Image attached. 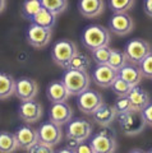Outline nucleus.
Listing matches in <instances>:
<instances>
[{
	"label": "nucleus",
	"instance_id": "obj_22",
	"mask_svg": "<svg viewBox=\"0 0 152 153\" xmlns=\"http://www.w3.org/2000/svg\"><path fill=\"white\" fill-rule=\"evenodd\" d=\"M16 79L5 71H0V100H7L14 94Z\"/></svg>",
	"mask_w": 152,
	"mask_h": 153
},
{
	"label": "nucleus",
	"instance_id": "obj_30",
	"mask_svg": "<svg viewBox=\"0 0 152 153\" xmlns=\"http://www.w3.org/2000/svg\"><path fill=\"white\" fill-rule=\"evenodd\" d=\"M113 13H127L134 7V0H109Z\"/></svg>",
	"mask_w": 152,
	"mask_h": 153
},
{
	"label": "nucleus",
	"instance_id": "obj_33",
	"mask_svg": "<svg viewBox=\"0 0 152 153\" xmlns=\"http://www.w3.org/2000/svg\"><path fill=\"white\" fill-rule=\"evenodd\" d=\"M114 108L116 111V115H120V114H124V112H128L132 110V105H130V101L127 96H123V97H119L114 103Z\"/></svg>",
	"mask_w": 152,
	"mask_h": 153
},
{
	"label": "nucleus",
	"instance_id": "obj_32",
	"mask_svg": "<svg viewBox=\"0 0 152 153\" xmlns=\"http://www.w3.org/2000/svg\"><path fill=\"white\" fill-rule=\"evenodd\" d=\"M138 68H139L141 74L143 78L152 79V52H150L138 64Z\"/></svg>",
	"mask_w": 152,
	"mask_h": 153
},
{
	"label": "nucleus",
	"instance_id": "obj_17",
	"mask_svg": "<svg viewBox=\"0 0 152 153\" xmlns=\"http://www.w3.org/2000/svg\"><path fill=\"white\" fill-rule=\"evenodd\" d=\"M14 134H16V138H17V142H18V147H19L21 149H25V151H28L37 140H39L37 130L30 125L19 126Z\"/></svg>",
	"mask_w": 152,
	"mask_h": 153
},
{
	"label": "nucleus",
	"instance_id": "obj_12",
	"mask_svg": "<svg viewBox=\"0 0 152 153\" xmlns=\"http://www.w3.org/2000/svg\"><path fill=\"white\" fill-rule=\"evenodd\" d=\"M42 115H44V108L41 103L33 100H27L22 101L19 106V117L27 124H33L41 120Z\"/></svg>",
	"mask_w": 152,
	"mask_h": 153
},
{
	"label": "nucleus",
	"instance_id": "obj_8",
	"mask_svg": "<svg viewBox=\"0 0 152 153\" xmlns=\"http://www.w3.org/2000/svg\"><path fill=\"white\" fill-rule=\"evenodd\" d=\"M104 102V98L100 92L93 89H86L82 93L77 94V106L80 112L84 115H92L100 105Z\"/></svg>",
	"mask_w": 152,
	"mask_h": 153
},
{
	"label": "nucleus",
	"instance_id": "obj_27",
	"mask_svg": "<svg viewBox=\"0 0 152 153\" xmlns=\"http://www.w3.org/2000/svg\"><path fill=\"white\" fill-rule=\"evenodd\" d=\"M42 9L41 0H26L22 5V14L27 19H31Z\"/></svg>",
	"mask_w": 152,
	"mask_h": 153
},
{
	"label": "nucleus",
	"instance_id": "obj_7",
	"mask_svg": "<svg viewBox=\"0 0 152 153\" xmlns=\"http://www.w3.org/2000/svg\"><path fill=\"white\" fill-rule=\"evenodd\" d=\"M92 130L93 126L88 120H84V119H73L72 120L70 119L66 123L65 133L68 138H73L78 142H84L91 137Z\"/></svg>",
	"mask_w": 152,
	"mask_h": 153
},
{
	"label": "nucleus",
	"instance_id": "obj_1",
	"mask_svg": "<svg viewBox=\"0 0 152 153\" xmlns=\"http://www.w3.org/2000/svg\"><path fill=\"white\" fill-rule=\"evenodd\" d=\"M80 40H82V44L86 49L92 51L97 47L110 44L111 32L101 25H91L83 30Z\"/></svg>",
	"mask_w": 152,
	"mask_h": 153
},
{
	"label": "nucleus",
	"instance_id": "obj_37",
	"mask_svg": "<svg viewBox=\"0 0 152 153\" xmlns=\"http://www.w3.org/2000/svg\"><path fill=\"white\" fill-rule=\"evenodd\" d=\"M79 143H80V142L73 139V138H68V137H66V147H68L69 149H72L73 152H75V148L78 147Z\"/></svg>",
	"mask_w": 152,
	"mask_h": 153
},
{
	"label": "nucleus",
	"instance_id": "obj_25",
	"mask_svg": "<svg viewBox=\"0 0 152 153\" xmlns=\"http://www.w3.org/2000/svg\"><path fill=\"white\" fill-rule=\"evenodd\" d=\"M16 134L9 131H0V153H10L18 149Z\"/></svg>",
	"mask_w": 152,
	"mask_h": 153
},
{
	"label": "nucleus",
	"instance_id": "obj_40",
	"mask_svg": "<svg viewBox=\"0 0 152 153\" xmlns=\"http://www.w3.org/2000/svg\"><path fill=\"white\" fill-rule=\"evenodd\" d=\"M150 152H151V153H152V149H150Z\"/></svg>",
	"mask_w": 152,
	"mask_h": 153
},
{
	"label": "nucleus",
	"instance_id": "obj_18",
	"mask_svg": "<svg viewBox=\"0 0 152 153\" xmlns=\"http://www.w3.org/2000/svg\"><path fill=\"white\" fill-rule=\"evenodd\" d=\"M46 96H47V98H49L50 102L56 103V102L68 101V98L72 94H70L68 88L65 87L63 80H54V82H51L49 85H47Z\"/></svg>",
	"mask_w": 152,
	"mask_h": 153
},
{
	"label": "nucleus",
	"instance_id": "obj_24",
	"mask_svg": "<svg viewBox=\"0 0 152 153\" xmlns=\"http://www.w3.org/2000/svg\"><path fill=\"white\" fill-rule=\"evenodd\" d=\"M91 66V59L82 52L77 51L75 54L70 57L65 69H75V70H88Z\"/></svg>",
	"mask_w": 152,
	"mask_h": 153
},
{
	"label": "nucleus",
	"instance_id": "obj_28",
	"mask_svg": "<svg viewBox=\"0 0 152 153\" xmlns=\"http://www.w3.org/2000/svg\"><path fill=\"white\" fill-rule=\"evenodd\" d=\"M41 4L44 8L56 16L63 13L68 8V0H41Z\"/></svg>",
	"mask_w": 152,
	"mask_h": 153
},
{
	"label": "nucleus",
	"instance_id": "obj_29",
	"mask_svg": "<svg viewBox=\"0 0 152 153\" xmlns=\"http://www.w3.org/2000/svg\"><path fill=\"white\" fill-rule=\"evenodd\" d=\"M110 88L113 89V92L115 93L118 97H123V96H128V93H129L130 89L133 88V85H130L127 80H124L123 78H120V76L118 75L116 79L113 82Z\"/></svg>",
	"mask_w": 152,
	"mask_h": 153
},
{
	"label": "nucleus",
	"instance_id": "obj_4",
	"mask_svg": "<svg viewBox=\"0 0 152 153\" xmlns=\"http://www.w3.org/2000/svg\"><path fill=\"white\" fill-rule=\"evenodd\" d=\"M92 149L95 153H111L116 151V139L114 130L109 126H102L97 134L92 137L91 142Z\"/></svg>",
	"mask_w": 152,
	"mask_h": 153
},
{
	"label": "nucleus",
	"instance_id": "obj_34",
	"mask_svg": "<svg viewBox=\"0 0 152 153\" xmlns=\"http://www.w3.org/2000/svg\"><path fill=\"white\" fill-rule=\"evenodd\" d=\"M28 152H35V153H53L54 152V148L51 144H47L45 142H41V140H37L35 144H33Z\"/></svg>",
	"mask_w": 152,
	"mask_h": 153
},
{
	"label": "nucleus",
	"instance_id": "obj_38",
	"mask_svg": "<svg viewBox=\"0 0 152 153\" xmlns=\"http://www.w3.org/2000/svg\"><path fill=\"white\" fill-rule=\"evenodd\" d=\"M145 12L147 16L152 18V0H145Z\"/></svg>",
	"mask_w": 152,
	"mask_h": 153
},
{
	"label": "nucleus",
	"instance_id": "obj_14",
	"mask_svg": "<svg viewBox=\"0 0 152 153\" xmlns=\"http://www.w3.org/2000/svg\"><path fill=\"white\" fill-rule=\"evenodd\" d=\"M39 93V84L35 79L23 76L16 80V89L14 94L21 101H27V100H33Z\"/></svg>",
	"mask_w": 152,
	"mask_h": 153
},
{
	"label": "nucleus",
	"instance_id": "obj_36",
	"mask_svg": "<svg viewBox=\"0 0 152 153\" xmlns=\"http://www.w3.org/2000/svg\"><path fill=\"white\" fill-rule=\"evenodd\" d=\"M75 152L77 153H95L91 144H89V143H84V142L79 143L78 147L75 148Z\"/></svg>",
	"mask_w": 152,
	"mask_h": 153
},
{
	"label": "nucleus",
	"instance_id": "obj_31",
	"mask_svg": "<svg viewBox=\"0 0 152 153\" xmlns=\"http://www.w3.org/2000/svg\"><path fill=\"white\" fill-rule=\"evenodd\" d=\"M110 52H111V49L109 47V45L97 47V49L92 50V59L97 65L98 64H107L109 57H110Z\"/></svg>",
	"mask_w": 152,
	"mask_h": 153
},
{
	"label": "nucleus",
	"instance_id": "obj_23",
	"mask_svg": "<svg viewBox=\"0 0 152 153\" xmlns=\"http://www.w3.org/2000/svg\"><path fill=\"white\" fill-rule=\"evenodd\" d=\"M55 22H56V14L51 13L50 10H47V9L44 7H42L41 10L32 18V23H36V25L45 27V28H50V30L54 28Z\"/></svg>",
	"mask_w": 152,
	"mask_h": 153
},
{
	"label": "nucleus",
	"instance_id": "obj_15",
	"mask_svg": "<svg viewBox=\"0 0 152 153\" xmlns=\"http://www.w3.org/2000/svg\"><path fill=\"white\" fill-rule=\"evenodd\" d=\"M49 119L58 125H65L70 119H73V110L69 103L65 102H56L53 103L49 110Z\"/></svg>",
	"mask_w": 152,
	"mask_h": 153
},
{
	"label": "nucleus",
	"instance_id": "obj_11",
	"mask_svg": "<svg viewBox=\"0 0 152 153\" xmlns=\"http://www.w3.org/2000/svg\"><path fill=\"white\" fill-rule=\"evenodd\" d=\"M37 135H39V140L51 144L53 147L59 144L61 139H63L61 126L50 120L41 124V126L37 129Z\"/></svg>",
	"mask_w": 152,
	"mask_h": 153
},
{
	"label": "nucleus",
	"instance_id": "obj_21",
	"mask_svg": "<svg viewBox=\"0 0 152 153\" xmlns=\"http://www.w3.org/2000/svg\"><path fill=\"white\" fill-rule=\"evenodd\" d=\"M118 75L123 78L124 80H127L130 85H138L142 80V74H141V70L138 68V65L136 64H132V63H128L123 66L121 69L118 70Z\"/></svg>",
	"mask_w": 152,
	"mask_h": 153
},
{
	"label": "nucleus",
	"instance_id": "obj_13",
	"mask_svg": "<svg viewBox=\"0 0 152 153\" xmlns=\"http://www.w3.org/2000/svg\"><path fill=\"white\" fill-rule=\"evenodd\" d=\"M118 71L107 64H98L92 73V82L100 88H110L113 82L116 79Z\"/></svg>",
	"mask_w": 152,
	"mask_h": 153
},
{
	"label": "nucleus",
	"instance_id": "obj_5",
	"mask_svg": "<svg viewBox=\"0 0 152 153\" xmlns=\"http://www.w3.org/2000/svg\"><path fill=\"white\" fill-rule=\"evenodd\" d=\"M125 55L128 61L132 64L138 65L145 57L152 52V46L148 41L142 40V38H133L125 45Z\"/></svg>",
	"mask_w": 152,
	"mask_h": 153
},
{
	"label": "nucleus",
	"instance_id": "obj_26",
	"mask_svg": "<svg viewBox=\"0 0 152 153\" xmlns=\"http://www.w3.org/2000/svg\"><path fill=\"white\" fill-rule=\"evenodd\" d=\"M128 57L125 55L124 51H120V50H111L110 52V57H109V61H107V65H110L113 69H115L116 71L121 69L125 64H128Z\"/></svg>",
	"mask_w": 152,
	"mask_h": 153
},
{
	"label": "nucleus",
	"instance_id": "obj_3",
	"mask_svg": "<svg viewBox=\"0 0 152 153\" xmlns=\"http://www.w3.org/2000/svg\"><path fill=\"white\" fill-rule=\"evenodd\" d=\"M116 117L118 121H119L121 131L128 137L138 135L146 128V121L143 119V115H142V111L130 110L128 112L116 115Z\"/></svg>",
	"mask_w": 152,
	"mask_h": 153
},
{
	"label": "nucleus",
	"instance_id": "obj_9",
	"mask_svg": "<svg viewBox=\"0 0 152 153\" xmlns=\"http://www.w3.org/2000/svg\"><path fill=\"white\" fill-rule=\"evenodd\" d=\"M134 30V21L128 13H114L109 21V31L116 36H127Z\"/></svg>",
	"mask_w": 152,
	"mask_h": 153
},
{
	"label": "nucleus",
	"instance_id": "obj_10",
	"mask_svg": "<svg viewBox=\"0 0 152 153\" xmlns=\"http://www.w3.org/2000/svg\"><path fill=\"white\" fill-rule=\"evenodd\" d=\"M51 37H53V30L50 28L41 27L36 23L28 27L27 31V41L31 46L36 47V49H42L50 44Z\"/></svg>",
	"mask_w": 152,
	"mask_h": 153
},
{
	"label": "nucleus",
	"instance_id": "obj_39",
	"mask_svg": "<svg viewBox=\"0 0 152 153\" xmlns=\"http://www.w3.org/2000/svg\"><path fill=\"white\" fill-rule=\"evenodd\" d=\"M5 7H7V0H0V13L5 10Z\"/></svg>",
	"mask_w": 152,
	"mask_h": 153
},
{
	"label": "nucleus",
	"instance_id": "obj_6",
	"mask_svg": "<svg viewBox=\"0 0 152 153\" xmlns=\"http://www.w3.org/2000/svg\"><path fill=\"white\" fill-rule=\"evenodd\" d=\"M78 51L77 45L73 41L69 40H60L53 46L51 49V57H53L54 63L58 64L61 68H65L68 61L70 60L75 52Z\"/></svg>",
	"mask_w": 152,
	"mask_h": 153
},
{
	"label": "nucleus",
	"instance_id": "obj_20",
	"mask_svg": "<svg viewBox=\"0 0 152 153\" xmlns=\"http://www.w3.org/2000/svg\"><path fill=\"white\" fill-rule=\"evenodd\" d=\"M130 101L132 105V110H136V111H142L147 105L151 102V97L147 91H145L143 88H141L139 85H134L130 92L127 96Z\"/></svg>",
	"mask_w": 152,
	"mask_h": 153
},
{
	"label": "nucleus",
	"instance_id": "obj_16",
	"mask_svg": "<svg viewBox=\"0 0 152 153\" xmlns=\"http://www.w3.org/2000/svg\"><path fill=\"white\" fill-rule=\"evenodd\" d=\"M92 119L100 126H110L113 121L116 119V111L113 105L102 102L92 112Z\"/></svg>",
	"mask_w": 152,
	"mask_h": 153
},
{
	"label": "nucleus",
	"instance_id": "obj_2",
	"mask_svg": "<svg viewBox=\"0 0 152 153\" xmlns=\"http://www.w3.org/2000/svg\"><path fill=\"white\" fill-rule=\"evenodd\" d=\"M91 76L87 70H75V69H66L63 75V83L68 88L70 94L77 96L86 91L91 85Z\"/></svg>",
	"mask_w": 152,
	"mask_h": 153
},
{
	"label": "nucleus",
	"instance_id": "obj_35",
	"mask_svg": "<svg viewBox=\"0 0 152 153\" xmlns=\"http://www.w3.org/2000/svg\"><path fill=\"white\" fill-rule=\"evenodd\" d=\"M142 115H143L146 125L152 126V102H150L143 110H142Z\"/></svg>",
	"mask_w": 152,
	"mask_h": 153
},
{
	"label": "nucleus",
	"instance_id": "obj_19",
	"mask_svg": "<svg viewBox=\"0 0 152 153\" xmlns=\"http://www.w3.org/2000/svg\"><path fill=\"white\" fill-rule=\"evenodd\" d=\"M78 10L86 18H97L105 10L104 0H79Z\"/></svg>",
	"mask_w": 152,
	"mask_h": 153
}]
</instances>
